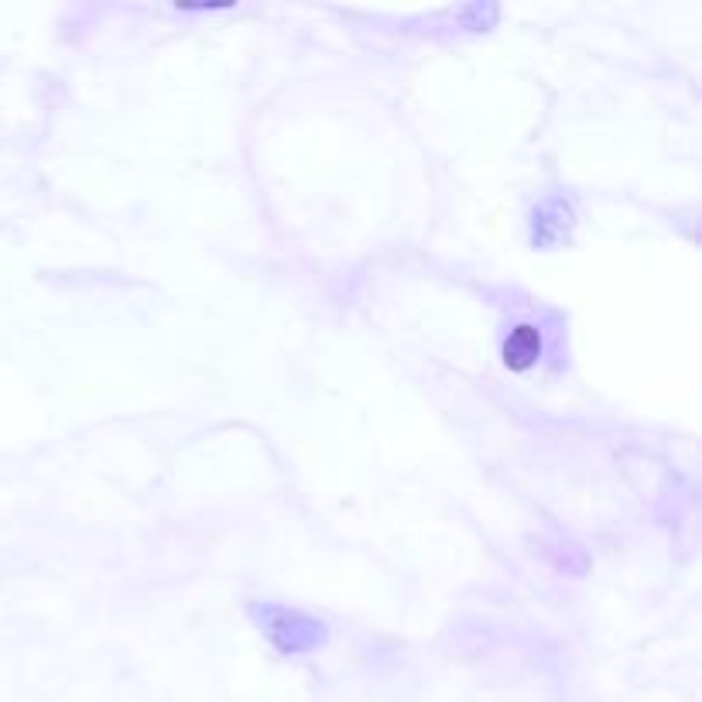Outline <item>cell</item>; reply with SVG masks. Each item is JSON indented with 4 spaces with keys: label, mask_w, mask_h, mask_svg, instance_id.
Listing matches in <instances>:
<instances>
[{
    "label": "cell",
    "mask_w": 702,
    "mask_h": 702,
    "mask_svg": "<svg viewBox=\"0 0 702 702\" xmlns=\"http://www.w3.org/2000/svg\"><path fill=\"white\" fill-rule=\"evenodd\" d=\"M542 356V332L535 326H514L503 340V363L511 371H528L535 367V360Z\"/></svg>",
    "instance_id": "obj_1"
}]
</instances>
